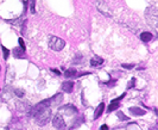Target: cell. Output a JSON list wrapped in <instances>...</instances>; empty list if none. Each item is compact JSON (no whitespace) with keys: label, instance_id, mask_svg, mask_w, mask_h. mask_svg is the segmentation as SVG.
<instances>
[{"label":"cell","instance_id":"1","mask_svg":"<svg viewBox=\"0 0 158 130\" xmlns=\"http://www.w3.org/2000/svg\"><path fill=\"white\" fill-rule=\"evenodd\" d=\"M50 117H51V111H50L49 107H44V109H42L40 111H38L37 114L35 115L36 123L40 127H44L45 124H48V122L50 121Z\"/></svg>","mask_w":158,"mask_h":130},{"label":"cell","instance_id":"2","mask_svg":"<svg viewBox=\"0 0 158 130\" xmlns=\"http://www.w3.org/2000/svg\"><path fill=\"white\" fill-rule=\"evenodd\" d=\"M146 19H148V23L153 28V29H157V23H158V13H157V8L156 7H149L146 8Z\"/></svg>","mask_w":158,"mask_h":130},{"label":"cell","instance_id":"3","mask_svg":"<svg viewBox=\"0 0 158 130\" xmlns=\"http://www.w3.org/2000/svg\"><path fill=\"white\" fill-rule=\"evenodd\" d=\"M64 46H65V42L62 38H60L57 36H50L49 37V47H50V49H52L55 51H60V50H62L64 48Z\"/></svg>","mask_w":158,"mask_h":130},{"label":"cell","instance_id":"4","mask_svg":"<svg viewBox=\"0 0 158 130\" xmlns=\"http://www.w3.org/2000/svg\"><path fill=\"white\" fill-rule=\"evenodd\" d=\"M52 124L57 130H65L67 125H65V122H64L63 117L61 115H56L52 119Z\"/></svg>","mask_w":158,"mask_h":130},{"label":"cell","instance_id":"5","mask_svg":"<svg viewBox=\"0 0 158 130\" xmlns=\"http://www.w3.org/2000/svg\"><path fill=\"white\" fill-rule=\"evenodd\" d=\"M62 89L65 93H71L74 89V82L73 81H65L62 84Z\"/></svg>","mask_w":158,"mask_h":130},{"label":"cell","instance_id":"6","mask_svg":"<svg viewBox=\"0 0 158 130\" xmlns=\"http://www.w3.org/2000/svg\"><path fill=\"white\" fill-rule=\"evenodd\" d=\"M130 112L133 115V116H144V115L146 114L145 110H143L140 107H135V106L130 107Z\"/></svg>","mask_w":158,"mask_h":130},{"label":"cell","instance_id":"7","mask_svg":"<svg viewBox=\"0 0 158 130\" xmlns=\"http://www.w3.org/2000/svg\"><path fill=\"white\" fill-rule=\"evenodd\" d=\"M17 109L19 111H29L31 110V105L29 103H22V102H18L17 103Z\"/></svg>","mask_w":158,"mask_h":130},{"label":"cell","instance_id":"8","mask_svg":"<svg viewBox=\"0 0 158 130\" xmlns=\"http://www.w3.org/2000/svg\"><path fill=\"white\" fill-rule=\"evenodd\" d=\"M49 102H50V106L51 105H58V104L62 102V94H61V93L56 94L55 97L50 98V99H49Z\"/></svg>","mask_w":158,"mask_h":130},{"label":"cell","instance_id":"9","mask_svg":"<svg viewBox=\"0 0 158 130\" xmlns=\"http://www.w3.org/2000/svg\"><path fill=\"white\" fill-rule=\"evenodd\" d=\"M103 63V58L99 56H95L90 60V66L92 67H98V66H101Z\"/></svg>","mask_w":158,"mask_h":130},{"label":"cell","instance_id":"10","mask_svg":"<svg viewBox=\"0 0 158 130\" xmlns=\"http://www.w3.org/2000/svg\"><path fill=\"white\" fill-rule=\"evenodd\" d=\"M103 110H105V104L103 103H101L100 105L96 107V110H95V112H94V119H98L101 115H102L103 112Z\"/></svg>","mask_w":158,"mask_h":130},{"label":"cell","instance_id":"11","mask_svg":"<svg viewBox=\"0 0 158 130\" xmlns=\"http://www.w3.org/2000/svg\"><path fill=\"white\" fill-rule=\"evenodd\" d=\"M140 40H142L143 42H150L151 40H152V33L149 32V31H144V32L140 33Z\"/></svg>","mask_w":158,"mask_h":130},{"label":"cell","instance_id":"12","mask_svg":"<svg viewBox=\"0 0 158 130\" xmlns=\"http://www.w3.org/2000/svg\"><path fill=\"white\" fill-rule=\"evenodd\" d=\"M13 55H15L16 57L22 58V57H24V55H25V50L22 48H15V50H13Z\"/></svg>","mask_w":158,"mask_h":130},{"label":"cell","instance_id":"13","mask_svg":"<svg viewBox=\"0 0 158 130\" xmlns=\"http://www.w3.org/2000/svg\"><path fill=\"white\" fill-rule=\"evenodd\" d=\"M76 74H77L76 69L70 68V69H67V71L64 72V76H65V78H73V76H75Z\"/></svg>","mask_w":158,"mask_h":130},{"label":"cell","instance_id":"14","mask_svg":"<svg viewBox=\"0 0 158 130\" xmlns=\"http://www.w3.org/2000/svg\"><path fill=\"white\" fill-rule=\"evenodd\" d=\"M118 107H119V103H118V102H112L111 104H110V106H108V109H107V111H108V112L115 111Z\"/></svg>","mask_w":158,"mask_h":130},{"label":"cell","instance_id":"15","mask_svg":"<svg viewBox=\"0 0 158 130\" xmlns=\"http://www.w3.org/2000/svg\"><path fill=\"white\" fill-rule=\"evenodd\" d=\"M117 116H118V118L120 119V121H128V119H130V118H128L127 116H125L124 112H121V111H118Z\"/></svg>","mask_w":158,"mask_h":130},{"label":"cell","instance_id":"16","mask_svg":"<svg viewBox=\"0 0 158 130\" xmlns=\"http://www.w3.org/2000/svg\"><path fill=\"white\" fill-rule=\"evenodd\" d=\"M64 109H65V110H68L69 112H74V114H77V109H76L75 106L67 105V106H64Z\"/></svg>","mask_w":158,"mask_h":130},{"label":"cell","instance_id":"17","mask_svg":"<svg viewBox=\"0 0 158 130\" xmlns=\"http://www.w3.org/2000/svg\"><path fill=\"white\" fill-rule=\"evenodd\" d=\"M81 62H83V56H82L81 54H77V55L75 56L74 63H81Z\"/></svg>","mask_w":158,"mask_h":130},{"label":"cell","instance_id":"18","mask_svg":"<svg viewBox=\"0 0 158 130\" xmlns=\"http://www.w3.org/2000/svg\"><path fill=\"white\" fill-rule=\"evenodd\" d=\"M1 48H2V51H4V58L7 60L8 55H10V50H8L7 48H5L4 46H1Z\"/></svg>","mask_w":158,"mask_h":130},{"label":"cell","instance_id":"19","mask_svg":"<svg viewBox=\"0 0 158 130\" xmlns=\"http://www.w3.org/2000/svg\"><path fill=\"white\" fill-rule=\"evenodd\" d=\"M15 93H16V94H17V96H18L19 98L24 97V94H25V93H24V91H23L22 89H16V91H15Z\"/></svg>","mask_w":158,"mask_h":130},{"label":"cell","instance_id":"20","mask_svg":"<svg viewBox=\"0 0 158 130\" xmlns=\"http://www.w3.org/2000/svg\"><path fill=\"white\" fill-rule=\"evenodd\" d=\"M121 67H123V68H126V69H132V68L135 67V65H126V63H123Z\"/></svg>","mask_w":158,"mask_h":130},{"label":"cell","instance_id":"21","mask_svg":"<svg viewBox=\"0 0 158 130\" xmlns=\"http://www.w3.org/2000/svg\"><path fill=\"white\" fill-rule=\"evenodd\" d=\"M135 79H132V80H131V82H128L127 89H132V87L135 86Z\"/></svg>","mask_w":158,"mask_h":130},{"label":"cell","instance_id":"22","mask_svg":"<svg viewBox=\"0 0 158 130\" xmlns=\"http://www.w3.org/2000/svg\"><path fill=\"white\" fill-rule=\"evenodd\" d=\"M18 41H19V44H20V48L24 49V50H25V43H24L23 38H19Z\"/></svg>","mask_w":158,"mask_h":130},{"label":"cell","instance_id":"23","mask_svg":"<svg viewBox=\"0 0 158 130\" xmlns=\"http://www.w3.org/2000/svg\"><path fill=\"white\" fill-rule=\"evenodd\" d=\"M101 130H108V127L106 124H103V125H101Z\"/></svg>","mask_w":158,"mask_h":130},{"label":"cell","instance_id":"24","mask_svg":"<svg viewBox=\"0 0 158 130\" xmlns=\"http://www.w3.org/2000/svg\"><path fill=\"white\" fill-rule=\"evenodd\" d=\"M150 130H158V127H157V124H155L153 127H151V129Z\"/></svg>","mask_w":158,"mask_h":130},{"label":"cell","instance_id":"25","mask_svg":"<svg viewBox=\"0 0 158 130\" xmlns=\"http://www.w3.org/2000/svg\"><path fill=\"white\" fill-rule=\"evenodd\" d=\"M52 72H55V73L57 74V75H60V74H61V72H58V71H57V69H55V68L52 69Z\"/></svg>","mask_w":158,"mask_h":130},{"label":"cell","instance_id":"26","mask_svg":"<svg viewBox=\"0 0 158 130\" xmlns=\"http://www.w3.org/2000/svg\"><path fill=\"white\" fill-rule=\"evenodd\" d=\"M0 71H1V66H0Z\"/></svg>","mask_w":158,"mask_h":130}]
</instances>
